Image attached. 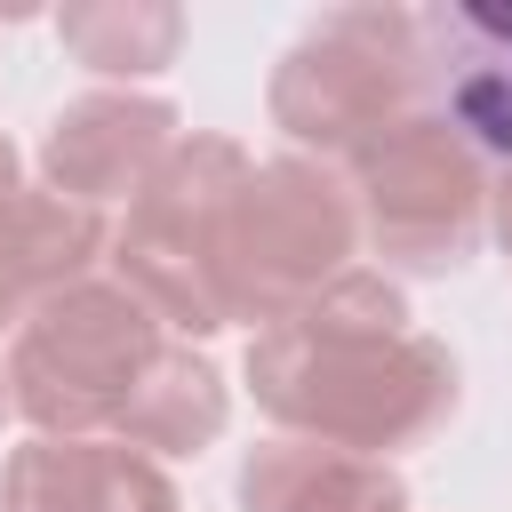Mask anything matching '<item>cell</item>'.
Masks as SVG:
<instances>
[{
  "instance_id": "cell-8",
  "label": "cell",
  "mask_w": 512,
  "mask_h": 512,
  "mask_svg": "<svg viewBox=\"0 0 512 512\" xmlns=\"http://www.w3.org/2000/svg\"><path fill=\"white\" fill-rule=\"evenodd\" d=\"M176 136H184V120H176L168 96L88 88L48 120L40 168H48V192H64V200L104 216V200H136L152 184V168L176 152Z\"/></svg>"
},
{
  "instance_id": "cell-3",
  "label": "cell",
  "mask_w": 512,
  "mask_h": 512,
  "mask_svg": "<svg viewBox=\"0 0 512 512\" xmlns=\"http://www.w3.org/2000/svg\"><path fill=\"white\" fill-rule=\"evenodd\" d=\"M416 112H432L416 8H328L272 72V128L328 168Z\"/></svg>"
},
{
  "instance_id": "cell-6",
  "label": "cell",
  "mask_w": 512,
  "mask_h": 512,
  "mask_svg": "<svg viewBox=\"0 0 512 512\" xmlns=\"http://www.w3.org/2000/svg\"><path fill=\"white\" fill-rule=\"evenodd\" d=\"M360 248H376L392 272H464L488 232V168L464 152V136L440 112H416L384 136H368L352 160H336Z\"/></svg>"
},
{
  "instance_id": "cell-13",
  "label": "cell",
  "mask_w": 512,
  "mask_h": 512,
  "mask_svg": "<svg viewBox=\"0 0 512 512\" xmlns=\"http://www.w3.org/2000/svg\"><path fill=\"white\" fill-rule=\"evenodd\" d=\"M56 40L72 64H88L104 80H144V72L176 64L184 8H168V0H72L56 16Z\"/></svg>"
},
{
  "instance_id": "cell-10",
  "label": "cell",
  "mask_w": 512,
  "mask_h": 512,
  "mask_svg": "<svg viewBox=\"0 0 512 512\" xmlns=\"http://www.w3.org/2000/svg\"><path fill=\"white\" fill-rule=\"evenodd\" d=\"M240 512H408V480L376 456H344L320 440H264L232 480Z\"/></svg>"
},
{
  "instance_id": "cell-4",
  "label": "cell",
  "mask_w": 512,
  "mask_h": 512,
  "mask_svg": "<svg viewBox=\"0 0 512 512\" xmlns=\"http://www.w3.org/2000/svg\"><path fill=\"white\" fill-rule=\"evenodd\" d=\"M360 256V216L352 192L328 160L280 152L248 160L232 208H224V312L280 328L296 320L320 288H336Z\"/></svg>"
},
{
  "instance_id": "cell-11",
  "label": "cell",
  "mask_w": 512,
  "mask_h": 512,
  "mask_svg": "<svg viewBox=\"0 0 512 512\" xmlns=\"http://www.w3.org/2000/svg\"><path fill=\"white\" fill-rule=\"evenodd\" d=\"M112 248V224L64 192H16L0 208V320H24L56 288L88 280Z\"/></svg>"
},
{
  "instance_id": "cell-2",
  "label": "cell",
  "mask_w": 512,
  "mask_h": 512,
  "mask_svg": "<svg viewBox=\"0 0 512 512\" xmlns=\"http://www.w3.org/2000/svg\"><path fill=\"white\" fill-rule=\"evenodd\" d=\"M160 352H168L160 312L112 272H88L16 320L8 408L40 440H112L120 408L160 368Z\"/></svg>"
},
{
  "instance_id": "cell-9",
  "label": "cell",
  "mask_w": 512,
  "mask_h": 512,
  "mask_svg": "<svg viewBox=\"0 0 512 512\" xmlns=\"http://www.w3.org/2000/svg\"><path fill=\"white\" fill-rule=\"evenodd\" d=\"M0 512H184V496L144 448L32 432L0 464Z\"/></svg>"
},
{
  "instance_id": "cell-12",
  "label": "cell",
  "mask_w": 512,
  "mask_h": 512,
  "mask_svg": "<svg viewBox=\"0 0 512 512\" xmlns=\"http://www.w3.org/2000/svg\"><path fill=\"white\" fill-rule=\"evenodd\" d=\"M232 400H224V376L192 352V344H168L160 368L136 384V400L120 408L112 440L120 448H144V456H200L216 432H224Z\"/></svg>"
},
{
  "instance_id": "cell-7",
  "label": "cell",
  "mask_w": 512,
  "mask_h": 512,
  "mask_svg": "<svg viewBox=\"0 0 512 512\" xmlns=\"http://www.w3.org/2000/svg\"><path fill=\"white\" fill-rule=\"evenodd\" d=\"M424 96L488 176H512V0L416 8Z\"/></svg>"
},
{
  "instance_id": "cell-15",
  "label": "cell",
  "mask_w": 512,
  "mask_h": 512,
  "mask_svg": "<svg viewBox=\"0 0 512 512\" xmlns=\"http://www.w3.org/2000/svg\"><path fill=\"white\" fill-rule=\"evenodd\" d=\"M16 192H24V168H16V144H8V136H0V208H8V200H16Z\"/></svg>"
},
{
  "instance_id": "cell-5",
  "label": "cell",
  "mask_w": 512,
  "mask_h": 512,
  "mask_svg": "<svg viewBox=\"0 0 512 512\" xmlns=\"http://www.w3.org/2000/svg\"><path fill=\"white\" fill-rule=\"evenodd\" d=\"M248 176V152L232 136H176V152L152 168V184L128 200L112 232V280L136 288L160 328L216 336L224 312V208Z\"/></svg>"
},
{
  "instance_id": "cell-1",
  "label": "cell",
  "mask_w": 512,
  "mask_h": 512,
  "mask_svg": "<svg viewBox=\"0 0 512 512\" xmlns=\"http://www.w3.org/2000/svg\"><path fill=\"white\" fill-rule=\"evenodd\" d=\"M248 392L288 440L392 464L456 416L464 376L456 352L416 328L408 296L352 264L296 320L248 336Z\"/></svg>"
},
{
  "instance_id": "cell-16",
  "label": "cell",
  "mask_w": 512,
  "mask_h": 512,
  "mask_svg": "<svg viewBox=\"0 0 512 512\" xmlns=\"http://www.w3.org/2000/svg\"><path fill=\"white\" fill-rule=\"evenodd\" d=\"M0 416H16V408H8V360H0Z\"/></svg>"
},
{
  "instance_id": "cell-14",
  "label": "cell",
  "mask_w": 512,
  "mask_h": 512,
  "mask_svg": "<svg viewBox=\"0 0 512 512\" xmlns=\"http://www.w3.org/2000/svg\"><path fill=\"white\" fill-rule=\"evenodd\" d=\"M488 224H496V240L512 256V176H488Z\"/></svg>"
}]
</instances>
